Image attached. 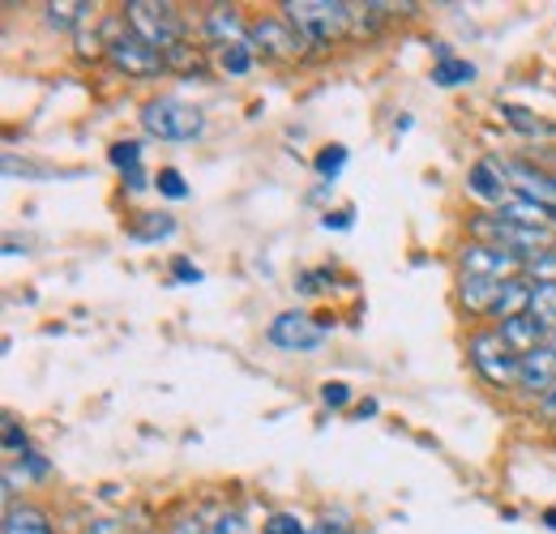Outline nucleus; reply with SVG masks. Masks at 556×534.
<instances>
[{
    "instance_id": "19",
    "label": "nucleus",
    "mask_w": 556,
    "mask_h": 534,
    "mask_svg": "<svg viewBox=\"0 0 556 534\" xmlns=\"http://www.w3.org/2000/svg\"><path fill=\"white\" fill-rule=\"evenodd\" d=\"M138 244H159V240H172L176 236V218L172 214H141V223H134L129 231Z\"/></svg>"
},
{
    "instance_id": "4",
    "label": "nucleus",
    "mask_w": 556,
    "mask_h": 534,
    "mask_svg": "<svg viewBox=\"0 0 556 534\" xmlns=\"http://www.w3.org/2000/svg\"><path fill=\"white\" fill-rule=\"evenodd\" d=\"M467 359L488 385H496V390L518 385V355L505 346L501 330H480L467 338Z\"/></svg>"
},
{
    "instance_id": "20",
    "label": "nucleus",
    "mask_w": 556,
    "mask_h": 534,
    "mask_svg": "<svg viewBox=\"0 0 556 534\" xmlns=\"http://www.w3.org/2000/svg\"><path fill=\"white\" fill-rule=\"evenodd\" d=\"M471 77H476V65H471V61H458V56L432 65V81H437V86H467Z\"/></svg>"
},
{
    "instance_id": "1",
    "label": "nucleus",
    "mask_w": 556,
    "mask_h": 534,
    "mask_svg": "<svg viewBox=\"0 0 556 534\" xmlns=\"http://www.w3.org/2000/svg\"><path fill=\"white\" fill-rule=\"evenodd\" d=\"M287 22L295 26V35L313 48L334 43L355 17V4H339V0H287L282 4Z\"/></svg>"
},
{
    "instance_id": "32",
    "label": "nucleus",
    "mask_w": 556,
    "mask_h": 534,
    "mask_svg": "<svg viewBox=\"0 0 556 534\" xmlns=\"http://www.w3.org/2000/svg\"><path fill=\"white\" fill-rule=\"evenodd\" d=\"M313 534H355V531H351L348 522H330V518H326V522L313 526Z\"/></svg>"
},
{
    "instance_id": "6",
    "label": "nucleus",
    "mask_w": 556,
    "mask_h": 534,
    "mask_svg": "<svg viewBox=\"0 0 556 534\" xmlns=\"http://www.w3.org/2000/svg\"><path fill=\"white\" fill-rule=\"evenodd\" d=\"M108 61L121 73H129V77H159L167 68V52H159L154 43H146L134 30H125V35H116L108 43Z\"/></svg>"
},
{
    "instance_id": "16",
    "label": "nucleus",
    "mask_w": 556,
    "mask_h": 534,
    "mask_svg": "<svg viewBox=\"0 0 556 534\" xmlns=\"http://www.w3.org/2000/svg\"><path fill=\"white\" fill-rule=\"evenodd\" d=\"M496 291H501V282L480 278V274H463V278H458V300L467 304V313H488V317H492Z\"/></svg>"
},
{
    "instance_id": "5",
    "label": "nucleus",
    "mask_w": 556,
    "mask_h": 534,
    "mask_svg": "<svg viewBox=\"0 0 556 534\" xmlns=\"http://www.w3.org/2000/svg\"><path fill=\"white\" fill-rule=\"evenodd\" d=\"M334 321L326 317H308V313H278L270 321V342L278 351H295V355H308V351H321V342L330 334Z\"/></svg>"
},
{
    "instance_id": "2",
    "label": "nucleus",
    "mask_w": 556,
    "mask_h": 534,
    "mask_svg": "<svg viewBox=\"0 0 556 534\" xmlns=\"http://www.w3.org/2000/svg\"><path fill=\"white\" fill-rule=\"evenodd\" d=\"M141 129L154 141H193L206 134V116L176 94H159L141 107Z\"/></svg>"
},
{
    "instance_id": "22",
    "label": "nucleus",
    "mask_w": 556,
    "mask_h": 534,
    "mask_svg": "<svg viewBox=\"0 0 556 534\" xmlns=\"http://www.w3.org/2000/svg\"><path fill=\"white\" fill-rule=\"evenodd\" d=\"M501 112H505V120H509V125H514L518 134H544V137H553V134H556L553 125H544V120H535V116H531L527 107H509V103H505Z\"/></svg>"
},
{
    "instance_id": "27",
    "label": "nucleus",
    "mask_w": 556,
    "mask_h": 534,
    "mask_svg": "<svg viewBox=\"0 0 556 534\" xmlns=\"http://www.w3.org/2000/svg\"><path fill=\"white\" fill-rule=\"evenodd\" d=\"M210 534H253V526H249L240 513H231V509H227V513H218V518H214Z\"/></svg>"
},
{
    "instance_id": "7",
    "label": "nucleus",
    "mask_w": 556,
    "mask_h": 534,
    "mask_svg": "<svg viewBox=\"0 0 556 534\" xmlns=\"http://www.w3.org/2000/svg\"><path fill=\"white\" fill-rule=\"evenodd\" d=\"M527 262L509 249H496V244H480L471 240L463 249V274H480V278H492V282H505V278H522Z\"/></svg>"
},
{
    "instance_id": "11",
    "label": "nucleus",
    "mask_w": 556,
    "mask_h": 534,
    "mask_svg": "<svg viewBox=\"0 0 556 534\" xmlns=\"http://www.w3.org/2000/svg\"><path fill=\"white\" fill-rule=\"evenodd\" d=\"M531 291L535 282L522 274V278H505L501 291H496V304H492V321H509V317H522L531 308Z\"/></svg>"
},
{
    "instance_id": "10",
    "label": "nucleus",
    "mask_w": 556,
    "mask_h": 534,
    "mask_svg": "<svg viewBox=\"0 0 556 534\" xmlns=\"http://www.w3.org/2000/svg\"><path fill=\"white\" fill-rule=\"evenodd\" d=\"M467 189H471L480 201H488V205H505V198H509V176H505V163L480 158V163L467 171Z\"/></svg>"
},
{
    "instance_id": "24",
    "label": "nucleus",
    "mask_w": 556,
    "mask_h": 534,
    "mask_svg": "<svg viewBox=\"0 0 556 534\" xmlns=\"http://www.w3.org/2000/svg\"><path fill=\"white\" fill-rule=\"evenodd\" d=\"M4 454H9V462H17V458H26V454H30L26 432L17 428V419H13V415H4Z\"/></svg>"
},
{
    "instance_id": "25",
    "label": "nucleus",
    "mask_w": 556,
    "mask_h": 534,
    "mask_svg": "<svg viewBox=\"0 0 556 534\" xmlns=\"http://www.w3.org/2000/svg\"><path fill=\"white\" fill-rule=\"evenodd\" d=\"M223 68H227L231 77H244V73L253 68V48H249V43H240V48H223Z\"/></svg>"
},
{
    "instance_id": "33",
    "label": "nucleus",
    "mask_w": 556,
    "mask_h": 534,
    "mask_svg": "<svg viewBox=\"0 0 556 534\" xmlns=\"http://www.w3.org/2000/svg\"><path fill=\"white\" fill-rule=\"evenodd\" d=\"M326 227H339V231H348V227H351V209H339V214H326Z\"/></svg>"
},
{
    "instance_id": "9",
    "label": "nucleus",
    "mask_w": 556,
    "mask_h": 534,
    "mask_svg": "<svg viewBox=\"0 0 556 534\" xmlns=\"http://www.w3.org/2000/svg\"><path fill=\"white\" fill-rule=\"evenodd\" d=\"M553 385H556V351L544 342L540 351H531V355L518 359V390L544 398V394H553Z\"/></svg>"
},
{
    "instance_id": "17",
    "label": "nucleus",
    "mask_w": 556,
    "mask_h": 534,
    "mask_svg": "<svg viewBox=\"0 0 556 534\" xmlns=\"http://www.w3.org/2000/svg\"><path fill=\"white\" fill-rule=\"evenodd\" d=\"M527 317H531V321H535L544 334H553V330H556V282H535Z\"/></svg>"
},
{
    "instance_id": "3",
    "label": "nucleus",
    "mask_w": 556,
    "mask_h": 534,
    "mask_svg": "<svg viewBox=\"0 0 556 534\" xmlns=\"http://www.w3.org/2000/svg\"><path fill=\"white\" fill-rule=\"evenodd\" d=\"M125 22H129L134 35H141L146 43H154L159 52H172V48H180V39H185V17H180L176 4L129 0V4H125Z\"/></svg>"
},
{
    "instance_id": "23",
    "label": "nucleus",
    "mask_w": 556,
    "mask_h": 534,
    "mask_svg": "<svg viewBox=\"0 0 556 534\" xmlns=\"http://www.w3.org/2000/svg\"><path fill=\"white\" fill-rule=\"evenodd\" d=\"M154 189H159L163 198H172V201L189 198V185H185V176H180L176 167H159V176H154Z\"/></svg>"
},
{
    "instance_id": "26",
    "label": "nucleus",
    "mask_w": 556,
    "mask_h": 534,
    "mask_svg": "<svg viewBox=\"0 0 556 534\" xmlns=\"http://www.w3.org/2000/svg\"><path fill=\"white\" fill-rule=\"evenodd\" d=\"M266 534H313V526H304L295 513H270Z\"/></svg>"
},
{
    "instance_id": "15",
    "label": "nucleus",
    "mask_w": 556,
    "mask_h": 534,
    "mask_svg": "<svg viewBox=\"0 0 556 534\" xmlns=\"http://www.w3.org/2000/svg\"><path fill=\"white\" fill-rule=\"evenodd\" d=\"M0 534H56V526L39 505H9Z\"/></svg>"
},
{
    "instance_id": "21",
    "label": "nucleus",
    "mask_w": 556,
    "mask_h": 534,
    "mask_svg": "<svg viewBox=\"0 0 556 534\" xmlns=\"http://www.w3.org/2000/svg\"><path fill=\"white\" fill-rule=\"evenodd\" d=\"M313 167H317V176H321V180H330V185H334V180H339V171L348 167V145H326V150L317 154V163H313Z\"/></svg>"
},
{
    "instance_id": "18",
    "label": "nucleus",
    "mask_w": 556,
    "mask_h": 534,
    "mask_svg": "<svg viewBox=\"0 0 556 534\" xmlns=\"http://www.w3.org/2000/svg\"><path fill=\"white\" fill-rule=\"evenodd\" d=\"M94 13V4H86V0H61V4H43V17H48V26H56V30H77L86 17Z\"/></svg>"
},
{
    "instance_id": "29",
    "label": "nucleus",
    "mask_w": 556,
    "mask_h": 534,
    "mask_svg": "<svg viewBox=\"0 0 556 534\" xmlns=\"http://www.w3.org/2000/svg\"><path fill=\"white\" fill-rule=\"evenodd\" d=\"M172 534H210V526L198 513H189V518H176V522H172Z\"/></svg>"
},
{
    "instance_id": "14",
    "label": "nucleus",
    "mask_w": 556,
    "mask_h": 534,
    "mask_svg": "<svg viewBox=\"0 0 556 534\" xmlns=\"http://www.w3.org/2000/svg\"><path fill=\"white\" fill-rule=\"evenodd\" d=\"M108 158H112V167L125 176L129 193H146V189H150V180H146V171H141V141H116V145L108 150Z\"/></svg>"
},
{
    "instance_id": "12",
    "label": "nucleus",
    "mask_w": 556,
    "mask_h": 534,
    "mask_svg": "<svg viewBox=\"0 0 556 534\" xmlns=\"http://www.w3.org/2000/svg\"><path fill=\"white\" fill-rule=\"evenodd\" d=\"M496 330H501L505 346H509L518 359H522V355H531V351H540V346L548 342V334H544V330H540V326H535L527 313H522V317H509V321H501Z\"/></svg>"
},
{
    "instance_id": "30",
    "label": "nucleus",
    "mask_w": 556,
    "mask_h": 534,
    "mask_svg": "<svg viewBox=\"0 0 556 534\" xmlns=\"http://www.w3.org/2000/svg\"><path fill=\"white\" fill-rule=\"evenodd\" d=\"M172 274H176V282H202V269L193 266V262H185V257H176Z\"/></svg>"
},
{
    "instance_id": "36",
    "label": "nucleus",
    "mask_w": 556,
    "mask_h": 534,
    "mask_svg": "<svg viewBox=\"0 0 556 534\" xmlns=\"http://www.w3.org/2000/svg\"><path fill=\"white\" fill-rule=\"evenodd\" d=\"M544 526H548V531H556V505H553V509H544Z\"/></svg>"
},
{
    "instance_id": "13",
    "label": "nucleus",
    "mask_w": 556,
    "mask_h": 534,
    "mask_svg": "<svg viewBox=\"0 0 556 534\" xmlns=\"http://www.w3.org/2000/svg\"><path fill=\"white\" fill-rule=\"evenodd\" d=\"M206 35L214 43H223V48H240V43H249V30H244V22H240V13L227 4H214L206 13Z\"/></svg>"
},
{
    "instance_id": "28",
    "label": "nucleus",
    "mask_w": 556,
    "mask_h": 534,
    "mask_svg": "<svg viewBox=\"0 0 556 534\" xmlns=\"http://www.w3.org/2000/svg\"><path fill=\"white\" fill-rule=\"evenodd\" d=\"M321 402H326V406H334V410H339V406H348L351 385H343V381H326V385H321Z\"/></svg>"
},
{
    "instance_id": "34",
    "label": "nucleus",
    "mask_w": 556,
    "mask_h": 534,
    "mask_svg": "<svg viewBox=\"0 0 556 534\" xmlns=\"http://www.w3.org/2000/svg\"><path fill=\"white\" fill-rule=\"evenodd\" d=\"M540 406H544V419H553L556 423V385H553V394H544V398H540Z\"/></svg>"
},
{
    "instance_id": "37",
    "label": "nucleus",
    "mask_w": 556,
    "mask_h": 534,
    "mask_svg": "<svg viewBox=\"0 0 556 534\" xmlns=\"http://www.w3.org/2000/svg\"><path fill=\"white\" fill-rule=\"evenodd\" d=\"M548 346H553V351H556V330H553V334H548Z\"/></svg>"
},
{
    "instance_id": "8",
    "label": "nucleus",
    "mask_w": 556,
    "mask_h": 534,
    "mask_svg": "<svg viewBox=\"0 0 556 534\" xmlns=\"http://www.w3.org/2000/svg\"><path fill=\"white\" fill-rule=\"evenodd\" d=\"M249 48L266 52L275 61H287V56H295L304 48V39L295 35V26L287 17H262L257 26H249Z\"/></svg>"
},
{
    "instance_id": "31",
    "label": "nucleus",
    "mask_w": 556,
    "mask_h": 534,
    "mask_svg": "<svg viewBox=\"0 0 556 534\" xmlns=\"http://www.w3.org/2000/svg\"><path fill=\"white\" fill-rule=\"evenodd\" d=\"M22 474H30V479H43V474H48V462H43L39 454H26V458H22Z\"/></svg>"
},
{
    "instance_id": "35",
    "label": "nucleus",
    "mask_w": 556,
    "mask_h": 534,
    "mask_svg": "<svg viewBox=\"0 0 556 534\" xmlns=\"http://www.w3.org/2000/svg\"><path fill=\"white\" fill-rule=\"evenodd\" d=\"M86 534H125V531H121L116 522H94V526H90Z\"/></svg>"
}]
</instances>
